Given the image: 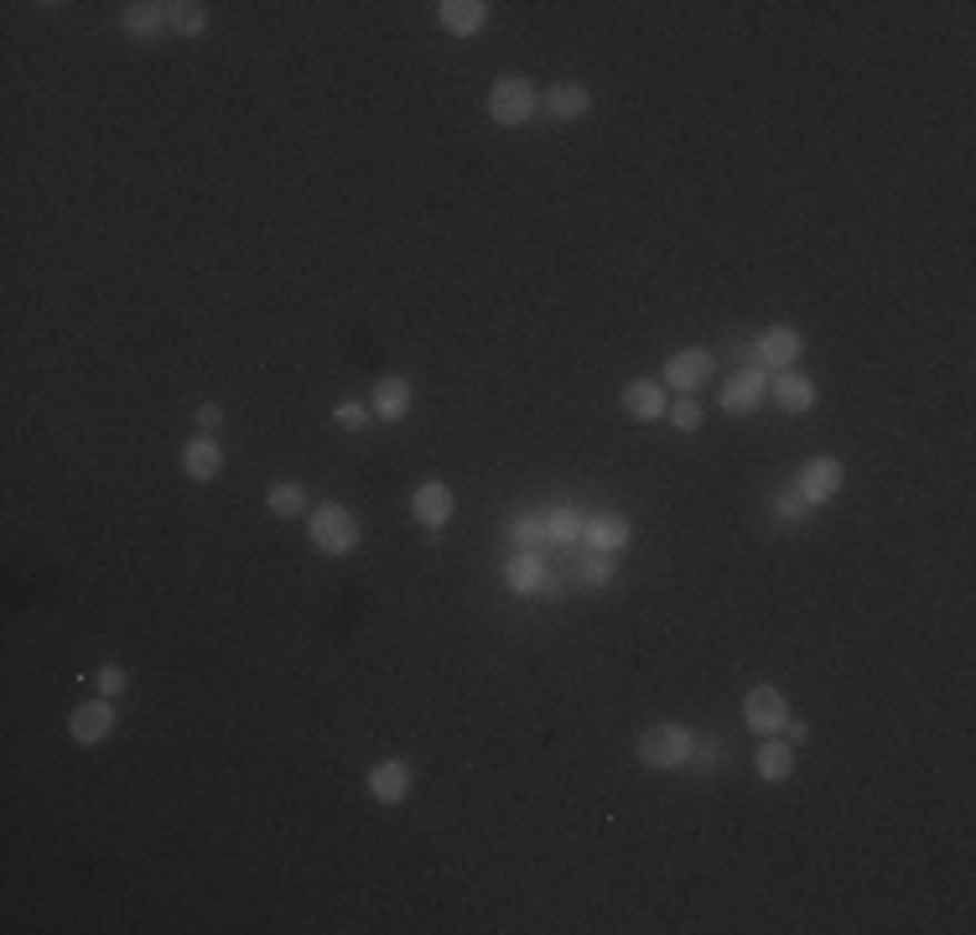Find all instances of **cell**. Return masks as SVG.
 <instances>
[{
  "label": "cell",
  "mask_w": 976,
  "mask_h": 935,
  "mask_svg": "<svg viewBox=\"0 0 976 935\" xmlns=\"http://www.w3.org/2000/svg\"><path fill=\"white\" fill-rule=\"evenodd\" d=\"M535 110H541V89L530 79H494V89H489V120L504 130L514 125H530L535 120Z\"/></svg>",
  "instance_id": "cell-3"
},
{
  "label": "cell",
  "mask_w": 976,
  "mask_h": 935,
  "mask_svg": "<svg viewBox=\"0 0 976 935\" xmlns=\"http://www.w3.org/2000/svg\"><path fill=\"white\" fill-rule=\"evenodd\" d=\"M753 770H758V780H768V785H779V780H789V774H795V743L764 738V748L753 754Z\"/></svg>",
  "instance_id": "cell-18"
},
{
  "label": "cell",
  "mask_w": 976,
  "mask_h": 935,
  "mask_svg": "<svg viewBox=\"0 0 976 935\" xmlns=\"http://www.w3.org/2000/svg\"><path fill=\"white\" fill-rule=\"evenodd\" d=\"M545 541L576 546V541H582V515H572V510H551V515H545Z\"/></svg>",
  "instance_id": "cell-24"
},
{
  "label": "cell",
  "mask_w": 976,
  "mask_h": 935,
  "mask_svg": "<svg viewBox=\"0 0 976 935\" xmlns=\"http://www.w3.org/2000/svg\"><path fill=\"white\" fill-rule=\"evenodd\" d=\"M768 395L779 401V411H795V416H805L811 405H816V380L801 370H779V374H768Z\"/></svg>",
  "instance_id": "cell-12"
},
{
  "label": "cell",
  "mask_w": 976,
  "mask_h": 935,
  "mask_svg": "<svg viewBox=\"0 0 976 935\" xmlns=\"http://www.w3.org/2000/svg\"><path fill=\"white\" fill-rule=\"evenodd\" d=\"M306 535H312V546H318L322 556H349V551L359 546V520H353L349 504L322 500L318 510L306 515Z\"/></svg>",
  "instance_id": "cell-1"
},
{
  "label": "cell",
  "mask_w": 976,
  "mask_h": 935,
  "mask_svg": "<svg viewBox=\"0 0 976 935\" xmlns=\"http://www.w3.org/2000/svg\"><path fill=\"white\" fill-rule=\"evenodd\" d=\"M712 374H717V359L706 354V349H681V354L665 359L660 385H671L675 395H696L702 385H712Z\"/></svg>",
  "instance_id": "cell-6"
},
{
  "label": "cell",
  "mask_w": 976,
  "mask_h": 935,
  "mask_svg": "<svg viewBox=\"0 0 976 935\" xmlns=\"http://www.w3.org/2000/svg\"><path fill=\"white\" fill-rule=\"evenodd\" d=\"M510 535H514V546L520 551H535L545 541V520H514Z\"/></svg>",
  "instance_id": "cell-28"
},
{
  "label": "cell",
  "mask_w": 976,
  "mask_h": 935,
  "mask_svg": "<svg viewBox=\"0 0 976 935\" xmlns=\"http://www.w3.org/2000/svg\"><path fill=\"white\" fill-rule=\"evenodd\" d=\"M805 494V504L811 510H821V504H832L836 494H842V463L836 458H811L801 473V484H795Z\"/></svg>",
  "instance_id": "cell-10"
},
{
  "label": "cell",
  "mask_w": 976,
  "mask_h": 935,
  "mask_svg": "<svg viewBox=\"0 0 976 935\" xmlns=\"http://www.w3.org/2000/svg\"><path fill=\"white\" fill-rule=\"evenodd\" d=\"M743 723L758 733V738H779L789 723V696L779 686H753L743 696Z\"/></svg>",
  "instance_id": "cell-4"
},
{
  "label": "cell",
  "mask_w": 976,
  "mask_h": 935,
  "mask_svg": "<svg viewBox=\"0 0 976 935\" xmlns=\"http://www.w3.org/2000/svg\"><path fill=\"white\" fill-rule=\"evenodd\" d=\"M665 416H671L675 432H696V426H702V401H696V395H681Z\"/></svg>",
  "instance_id": "cell-25"
},
{
  "label": "cell",
  "mask_w": 976,
  "mask_h": 935,
  "mask_svg": "<svg viewBox=\"0 0 976 935\" xmlns=\"http://www.w3.org/2000/svg\"><path fill=\"white\" fill-rule=\"evenodd\" d=\"M779 515H785V520H805V515H811V504H805V494H801V489L779 500Z\"/></svg>",
  "instance_id": "cell-31"
},
{
  "label": "cell",
  "mask_w": 976,
  "mask_h": 935,
  "mask_svg": "<svg viewBox=\"0 0 976 935\" xmlns=\"http://www.w3.org/2000/svg\"><path fill=\"white\" fill-rule=\"evenodd\" d=\"M541 104L556 114V120H582V114H587V104H593V94H587L582 83H556V89H545Z\"/></svg>",
  "instance_id": "cell-20"
},
{
  "label": "cell",
  "mask_w": 976,
  "mask_h": 935,
  "mask_svg": "<svg viewBox=\"0 0 976 935\" xmlns=\"http://www.w3.org/2000/svg\"><path fill=\"white\" fill-rule=\"evenodd\" d=\"M369 411H374L380 421H401L405 411H411V385H405L401 374L380 380V385H374V401H369Z\"/></svg>",
  "instance_id": "cell-19"
},
{
  "label": "cell",
  "mask_w": 976,
  "mask_h": 935,
  "mask_svg": "<svg viewBox=\"0 0 976 935\" xmlns=\"http://www.w3.org/2000/svg\"><path fill=\"white\" fill-rule=\"evenodd\" d=\"M369 795H374L380 806H401L405 795H411V764H405V758H380V764L369 770Z\"/></svg>",
  "instance_id": "cell-11"
},
{
  "label": "cell",
  "mask_w": 976,
  "mask_h": 935,
  "mask_svg": "<svg viewBox=\"0 0 976 935\" xmlns=\"http://www.w3.org/2000/svg\"><path fill=\"white\" fill-rule=\"evenodd\" d=\"M510 587L520 597H530V593H541L545 587V562L535 556V551H520V556L510 562Z\"/></svg>",
  "instance_id": "cell-21"
},
{
  "label": "cell",
  "mask_w": 976,
  "mask_h": 935,
  "mask_svg": "<svg viewBox=\"0 0 976 935\" xmlns=\"http://www.w3.org/2000/svg\"><path fill=\"white\" fill-rule=\"evenodd\" d=\"M624 411L634 421H660L665 411H671L665 385H655V380H628V385H624Z\"/></svg>",
  "instance_id": "cell-16"
},
{
  "label": "cell",
  "mask_w": 976,
  "mask_h": 935,
  "mask_svg": "<svg viewBox=\"0 0 976 935\" xmlns=\"http://www.w3.org/2000/svg\"><path fill=\"white\" fill-rule=\"evenodd\" d=\"M613 566H618V556L587 551V562H582V582H587V587H603V582H613Z\"/></svg>",
  "instance_id": "cell-27"
},
{
  "label": "cell",
  "mask_w": 976,
  "mask_h": 935,
  "mask_svg": "<svg viewBox=\"0 0 976 935\" xmlns=\"http://www.w3.org/2000/svg\"><path fill=\"white\" fill-rule=\"evenodd\" d=\"M125 681H130V676H125V671H120L114 661H110V665H99V692L110 696V702H114L120 692H125Z\"/></svg>",
  "instance_id": "cell-29"
},
{
  "label": "cell",
  "mask_w": 976,
  "mask_h": 935,
  "mask_svg": "<svg viewBox=\"0 0 976 935\" xmlns=\"http://www.w3.org/2000/svg\"><path fill=\"white\" fill-rule=\"evenodd\" d=\"M805 738H811V727L789 717V723H785V743H805Z\"/></svg>",
  "instance_id": "cell-32"
},
{
  "label": "cell",
  "mask_w": 976,
  "mask_h": 935,
  "mask_svg": "<svg viewBox=\"0 0 976 935\" xmlns=\"http://www.w3.org/2000/svg\"><path fill=\"white\" fill-rule=\"evenodd\" d=\"M805 354V339H801V328H789V323H774L758 333V343H753V364L768 374H779V370H795V359Z\"/></svg>",
  "instance_id": "cell-5"
},
{
  "label": "cell",
  "mask_w": 976,
  "mask_h": 935,
  "mask_svg": "<svg viewBox=\"0 0 976 935\" xmlns=\"http://www.w3.org/2000/svg\"><path fill=\"white\" fill-rule=\"evenodd\" d=\"M369 416H374V411H369L364 401H338V405H333V421L343 426V432H364Z\"/></svg>",
  "instance_id": "cell-26"
},
{
  "label": "cell",
  "mask_w": 976,
  "mask_h": 935,
  "mask_svg": "<svg viewBox=\"0 0 976 935\" xmlns=\"http://www.w3.org/2000/svg\"><path fill=\"white\" fill-rule=\"evenodd\" d=\"M436 21H442L452 37H479L483 27H489V6H483V0H442V6H436Z\"/></svg>",
  "instance_id": "cell-15"
},
{
  "label": "cell",
  "mask_w": 976,
  "mask_h": 935,
  "mask_svg": "<svg viewBox=\"0 0 976 935\" xmlns=\"http://www.w3.org/2000/svg\"><path fill=\"white\" fill-rule=\"evenodd\" d=\"M411 515H416L426 531H442V525L457 515V494H452L442 479H432V484H421L416 494H411Z\"/></svg>",
  "instance_id": "cell-9"
},
{
  "label": "cell",
  "mask_w": 976,
  "mask_h": 935,
  "mask_svg": "<svg viewBox=\"0 0 976 935\" xmlns=\"http://www.w3.org/2000/svg\"><path fill=\"white\" fill-rule=\"evenodd\" d=\"M114 702L110 696H99V702H83V707H73V717H68V738L83 743V748H94V743H104L114 733Z\"/></svg>",
  "instance_id": "cell-7"
},
{
  "label": "cell",
  "mask_w": 976,
  "mask_h": 935,
  "mask_svg": "<svg viewBox=\"0 0 976 935\" xmlns=\"http://www.w3.org/2000/svg\"><path fill=\"white\" fill-rule=\"evenodd\" d=\"M696 754V733L686 723H655L640 738V764L644 770H681Z\"/></svg>",
  "instance_id": "cell-2"
},
{
  "label": "cell",
  "mask_w": 976,
  "mask_h": 935,
  "mask_svg": "<svg viewBox=\"0 0 976 935\" xmlns=\"http://www.w3.org/2000/svg\"><path fill=\"white\" fill-rule=\"evenodd\" d=\"M628 520L624 515H593V520H582V546L587 551H603V556H618V551L628 546Z\"/></svg>",
  "instance_id": "cell-14"
},
{
  "label": "cell",
  "mask_w": 976,
  "mask_h": 935,
  "mask_svg": "<svg viewBox=\"0 0 976 935\" xmlns=\"http://www.w3.org/2000/svg\"><path fill=\"white\" fill-rule=\"evenodd\" d=\"M265 510H271L275 520H296V515H306L312 504H306V489L302 484H271V494H265Z\"/></svg>",
  "instance_id": "cell-23"
},
{
  "label": "cell",
  "mask_w": 976,
  "mask_h": 935,
  "mask_svg": "<svg viewBox=\"0 0 976 935\" xmlns=\"http://www.w3.org/2000/svg\"><path fill=\"white\" fill-rule=\"evenodd\" d=\"M182 473H188L192 484H213L224 473V448L213 436H192L188 448H182Z\"/></svg>",
  "instance_id": "cell-13"
},
{
  "label": "cell",
  "mask_w": 976,
  "mask_h": 935,
  "mask_svg": "<svg viewBox=\"0 0 976 935\" xmlns=\"http://www.w3.org/2000/svg\"><path fill=\"white\" fill-rule=\"evenodd\" d=\"M768 395V370H758V364H748V370H737L727 385H722V411H733V416H748V411H758Z\"/></svg>",
  "instance_id": "cell-8"
},
{
  "label": "cell",
  "mask_w": 976,
  "mask_h": 935,
  "mask_svg": "<svg viewBox=\"0 0 976 935\" xmlns=\"http://www.w3.org/2000/svg\"><path fill=\"white\" fill-rule=\"evenodd\" d=\"M203 27H209V11H203L198 0H167V32L198 37Z\"/></svg>",
  "instance_id": "cell-22"
},
{
  "label": "cell",
  "mask_w": 976,
  "mask_h": 935,
  "mask_svg": "<svg viewBox=\"0 0 976 935\" xmlns=\"http://www.w3.org/2000/svg\"><path fill=\"white\" fill-rule=\"evenodd\" d=\"M192 421H198V436H213L219 426H224V411L209 401V405H198V416H192Z\"/></svg>",
  "instance_id": "cell-30"
},
{
  "label": "cell",
  "mask_w": 976,
  "mask_h": 935,
  "mask_svg": "<svg viewBox=\"0 0 976 935\" xmlns=\"http://www.w3.org/2000/svg\"><path fill=\"white\" fill-rule=\"evenodd\" d=\"M120 27H125L130 37H141V42H151V37L167 32V6H151V0H130V6H120Z\"/></svg>",
  "instance_id": "cell-17"
}]
</instances>
